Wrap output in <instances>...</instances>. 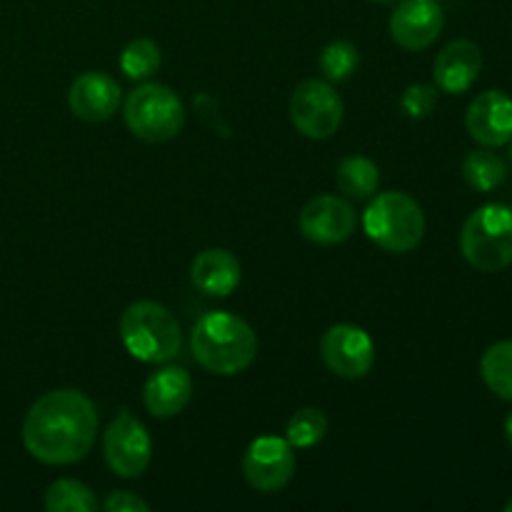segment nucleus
<instances>
[{
  "label": "nucleus",
  "instance_id": "obj_7",
  "mask_svg": "<svg viewBox=\"0 0 512 512\" xmlns=\"http://www.w3.org/2000/svg\"><path fill=\"white\" fill-rule=\"evenodd\" d=\"M343 100L328 80H303L290 98V120L310 140H328L343 123Z\"/></svg>",
  "mask_w": 512,
  "mask_h": 512
},
{
  "label": "nucleus",
  "instance_id": "obj_18",
  "mask_svg": "<svg viewBox=\"0 0 512 512\" xmlns=\"http://www.w3.org/2000/svg\"><path fill=\"white\" fill-rule=\"evenodd\" d=\"M335 183H338L340 193L355 200H368L378 193L380 185V170L365 155H348L338 163L335 170Z\"/></svg>",
  "mask_w": 512,
  "mask_h": 512
},
{
  "label": "nucleus",
  "instance_id": "obj_14",
  "mask_svg": "<svg viewBox=\"0 0 512 512\" xmlns=\"http://www.w3.org/2000/svg\"><path fill=\"white\" fill-rule=\"evenodd\" d=\"M68 105L75 118L85 123H105L120 108V85L103 70L80 73L70 83Z\"/></svg>",
  "mask_w": 512,
  "mask_h": 512
},
{
  "label": "nucleus",
  "instance_id": "obj_29",
  "mask_svg": "<svg viewBox=\"0 0 512 512\" xmlns=\"http://www.w3.org/2000/svg\"><path fill=\"white\" fill-rule=\"evenodd\" d=\"M375 3H393V0H375Z\"/></svg>",
  "mask_w": 512,
  "mask_h": 512
},
{
  "label": "nucleus",
  "instance_id": "obj_25",
  "mask_svg": "<svg viewBox=\"0 0 512 512\" xmlns=\"http://www.w3.org/2000/svg\"><path fill=\"white\" fill-rule=\"evenodd\" d=\"M435 105H438V88L435 85L415 83L410 88H405L403 98H400V108L413 120L428 118L435 110Z\"/></svg>",
  "mask_w": 512,
  "mask_h": 512
},
{
  "label": "nucleus",
  "instance_id": "obj_10",
  "mask_svg": "<svg viewBox=\"0 0 512 512\" xmlns=\"http://www.w3.org/2000/svg\"><path fill=\"white\" fill-rule=\"evenodd\" d=\"M243 475L258 493H278L295 475L293 445L285 438L263 435L245 450Z\"/></svg>",
  "mask_w": 512,
  "mask_h": 512
},
{
  "label": "nucleus",
  "instance_id": "obj_20",
  "mask_svg": "<svg viewBox=\"0 0 512 512\" xmlns=\"http://www.w3.org/2000/svg\"><path fill=\"white\" fill-rule=\"evenodd\" d=\"M480 375L490 393L500 400H512V340L490 345L480 358Z\"/></svg>",
  "mask_w": 512,
  "mask_h": 512
},
{
  "label": "nucleus",
  "instance_id": "obj_11",
  "mask_svg": "<svg viewBox=\"0 0 512 512\" xmlns=\"http://www.w3.org/2000/svg\"><path fill=\"white\" fill-rule=\"evenodd\" d=\"M300 233L315 245H340L355 233L353 205L338 195H318L300 210Z\"/></svg>",
  "mask_w": 512,
  "mask_h": 512
},
{
  "label": "nucleus",
  "instance_id": "obj_30",
  "mask_svg": "<svg viewBox=\"0 0 512 512\" xmlns=\"http://www.w3.org/2000/svg\"><path fill=\"white\" fill-rule=\"evenodd\" d=\"M510 160H512V138H510Z\"/></svg>",
  "mask_w": 512,
  "mask_h": 512
},
{
  "label": "nucleus",
  "instance_id": "obj_27",
  "mask_svg": "<svg viewBox=\"0 0 512 512\" xmlns=\"http://www.w3.org/2000/svg\"><path fill=\"white\" fill-rule=\"evenodd\" d=\"M505 438H508L510 448H512V413L505 418Z\"/></svg>",
  "mask_w": 512,
  "mask_h": 512
},
{
  "label": "nucleus",
  "instance_id": "obj_19",
  "mask_svg": "<svg viewBox=\"0 0 512 512\" xmlns=\"http://www.w3.org/2000/svg\"><path fill=\"white\" fill-rule=\"evenodd\" d=\"M463 178L478 193H490V190H498L505 183L508 168H505L503 158L490 153L488 148L473 150L463 160Z\"/></svg>",
  "mask_w": 512,
  "mask_h": 512
},
{
  "label": "nucleus",
  "instance_id": "obj_8",
  "mask_svg": "<svg viewBox=\"0 0 512 512\" xmlns=\"http://www.w3.org/2000/svg\"><path fill=\"white\" fill-rule=\"evenodd\" d=\"M103 455L108 468L120 478H138L148 470L153 458V443L140 420H135L128 410L110 420L103 433Z\"/></svg>",
  "mask_w": 512,
  "mask_h": 512
},
{
  "label": "nucleus",
  "instance_id": "obj_23",
  "mask_svg": "<svg viewBox=\"0 0 512 512\" xmlns=\"http://www.w3.org/2000/svg\"><path fill=\"white\" fill-rule=\"evenodd\" d=\"M325 435H328V418L318 408L298 410L285 428V440L298 450L313 448Z\"/></svg>",
  "mask_w": 512,
  "mask_h": 512
},
{
  "label": "nucleus",
  "instance_id": "obj_24",
  "mask_svg": "<svg viewBox=\"0 0 512 512\" xmlns=\"http://www.w3.org/2000/svg\"><path fill=\"white\" fill-rule=\"evenodd\" d=\"M360 65V53L353 43L348 40H335L328 43L320 53V70H323L325 80L328 83H343L350 75L358 70Z\"/></svg>",
  "mask_w": 512,
  "mask_h": 512
},
{
  "label": "nucleus",
  "instance_id": "obj_16",
  "mask_svg": "<svg viewBox=\"0 0 512 512\" xmlns=\"http://www.w3.org/2000/svg\"><path fill=\"white\" fill-rule=\"evenodd\" d=\"M193 398V378L185 368L165 365L143 385V403L153 418H175Z\"/></svg>",
  "mask_w": 512,
  "mask_h": 512
},
{
  "label": "nucleus",
  "instance_id": "obj_21",
  "mask_svg": "<svg viewBox=\"0 0 512 512\" xmlns=\"http://www.w3.org/2000/svg\"><path fill=\"white\" fill-rule=\"evenodd\" d=\"M43 505L50 512H95L98 510V498L80 480L63 478L48 485L43 495Z\"/></svg>",
  "mask_w": 512,
  "mask_h": 512
},
{
  "label": "nucleus",
  "instance_id": "obj_4",
  "mask_svg": "<svg viewBox=\"0 0 512 512\" xmlns=\"http://www.w3.org/2000/svg\"><path fill=\"white\" fill-rule=\"evenodd\" d=\"M365 235L388 253H410L425 238V213L415 198L388 190L370 200L363 213Z\"/></svg>",
  "mask_w": 512,
  "mask_h": 512
},
{
  "label": "nucleus",
  "instance_id": "obj_22",
  "mask_svg": "<svg viewBox=\"0 0 512 512\" xmlns=\"http://www.w3.org/2000/svg\"><path fill=\"white\" fill-rule=\"evenodd\" d=\"M160 48L150 38H135L120 53V70L130 80H148L160 68Z\"/></svg>",
  "mask_w": 512,
  "mask_h": 512
},
{
  "label": "nucleus",
  "instance_id": "obj_2",
  "mask_svg": "<svg viewBox=\"0 0 512 512\" xmlns=\"http://www.w3.org/2000/svg\"><path fill=\"white\" fill-rule=\"evenodd\" d=\"M190 350L195 363L208 373L238 375L253 365L258 355V335L240 315L213 310L195 323Z\"/></svg>",
  "mask_w": 512,
  "mask_h": 512
},
{
  "label": "nucleus",
  "instance_id": "obj_9",
  "mask_svg": "<svg viewBox=\"0 0 512 512\" xmlns=\"http://www.w3.org/2000/svg\"><path fill=\"white\" fill-rule=\"evenodd\" d=\"M320 355L330 373L345 380H360L373 370L375 343L358 325L338 323L323 333Z\"/></svg>",
  "mask_w": 512,
  "mask_h": 512
},
{
  "label": "nucleus",
  "instance_id": "obj_3",
  "mask_svg": "<svg viewBox=\"0 0 512 512\" xmlns=\"http://www.w3.org/2000/svg\"><path fill=\"white\" fill-rule=\"evenodd\" d=\"M120 340L140 363L163 365L178 358L183 348V330L175 315L155 300L130 303L120 315Z\"/></svg>",
  "mask_w": 512,
  "mask_h": 512
},
{
  "label": "nucleus",
  "instance_id": "obj_15",
  "mask_svg": "<svg viewBox=\"0 0 512 512\" xmlns=\"http://www.w3.org/2000/svg\"><path fill=\"white\" fill-rule=\"evenodd\" d=\"M483 70V53L473 40H453L438 53L433 65L435 85L450 95H463L473 88Z\"/></svg>",
  "mask_w": 512,
  "mask_h": 512
},
{
  "label": "nucleus",
  "instance_id": "obj_28",
  "mask_svg": "<svg viewBox=\"0 0 512 512\" xmlns=\"http://www.w3.org/2000/svg\"><path fill=\"white\" fill-rule=\"evenodd\" d=\"M505 512H512V498L505 503Z\"/></svg>",
  "mask_w": 512,
  "mask_h": 512
},
{
  "label": "nucleus",
  "instance_id": "obj_26",
  "mask_svg": "<svg viewBox=\"0 0 512 512\" xmlns=\"http://www.w3.org/2000/svg\"><path fill=\"white\" fill-rule=\"evenodd\" d=\"M103 508L108 512H148L150 505L145 503L143 498H138L135 493H128V490H115L105 498Z\"/></svg>",
  "mask_w": 512,
  "mask_h": 512
},
{
  "label": "nucleus",
  "instance_id": "obj_6",
  "mask_svg": "<svg viewBox=\"0 0 512 512\" xmlns=\"http://www.w3.org/2000/svg\"><path fill=\"white\" fill-rule=\"evenodd\" d=\"M125 125L143 143H168L183 130V100L163 83H145L128 95L123 108Z\"/></svg>",
  "mask_w": 512,
  "mask_h": 512
},
{
  "label": "nucleus",
  "instance_id": "obj_12",
  "mask_svg": "<svg viewBox=\"0 0 512 512\" xmlns=\"http://www.w3.org/2000/svg\"><path fill=\"white\" fill-rule=\"evenodd\" d=\"M445 25L443 5L438 0H400L390 15V35L405 50H428L440 38Z\"/></svg>",
  "mask_w": 512,
  "mask_h": 512
},
{
  "label": "nucleus",
  "instance_id": "obj_17",
  "mask_svg": "<svg viewBox=\"0 0 512 512\" xmlns=\"http://www.w3.org/2000/svg\"><path fill=\"white\" fill-rule=\"evenodd\" d=\"M190 280L200 293L225 298L240 285V260L223 248L203 250L190 265Z\"/></svg>",
  "mask_w": 512,
  "mask_h": 512
},
{
  "label": "nucleus",
  "instance_id": "obj_13",
  "mask_svg": "<svg viewBox=\"0 0 512 512\" xmlns=\"http://www.w3.org/2000/svg\"><path fill=\"white\" fill-rule=\"evenodd\" d=\"M470 138L483 148H500L512 138V98L503 90H485L465 115Z\"/></svg>",
  "mask_w": 512,
  "mask_h": 512
},
{
  "label": "nucleus",
  "instance_id": "obj_5",
  "mask_svg": "<svg viewBox=\"0 0 512 512\" xmlns=\"http://www.w3.org/2000/svg\"><path fill=\"white\" fill-rule=\"evenodd\" d=\"M460 253L480 273H500L512 265V208L480 205L460 230Z\"/></svg>",
  "mask_w": 512,
  "mask_h": 512
},
{
  "label": "nucleus",
  "instance_id": "obj_1",
  "mask_svg": "<svg viewBox=\"0 0 512 512\" xmlns=\"http://www.w3.org/2000/svg\"><path fill=\"white\" fill-rule=\"evenodd\" d=\"M98 410L93 400L73 388L50 390L30 405L23 420V445L45 465L80 463L93 450Z\"/></svg>",
  "mask_w": 512,
  "mask_h": 512
}]
</instances>
